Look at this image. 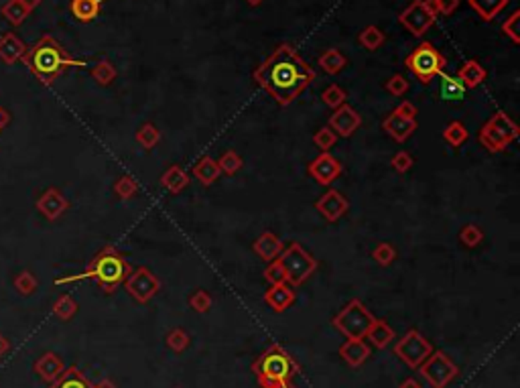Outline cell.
Segmentation results:
<instances>
[{
	"label": "cell",
	"mask_w": 520,
	"mask_h": 388,
	"mask_svg": "<svg viewBox=\"0 0 520 388\" xmlns=\"http://www.w3.org/2000/svg\"><path fill=\"white\" fill-rule=\"evenodd\" d=\"M405 65L413 71L423 84H431V80L435 75L443 73L445 65H448V59L439 54V49H435L433 43L423 41L421 45H417L413 51L407 55Z\"/></svg>",
	"instance_id": "cell-7"
},
{
	"label": "cell",
	"mask_w": 520,
	"mask_h": 388,
	"mask_svg": "<svg viewBox=\"0 0 520 388\" xmlns=\"http://www.w3.org/2000/svg\"><path fill=\"white\" fill-rule=\"evenodd\" d=\"M467 128L466 124L459 123V120H453V123H449L445 128H443V139L445 142H449L451 146H459V144H464L467 141Z\"/></svg>",
	"instance_id": "cell-37"
},
{
	"label": "cell",
	"mask_w": 520,
	"mask_h": 388,
	"mask_svg": "<svg viewBox=\"0 0 520 388\" xmlns=\"http://www.w3.org/2000/svg\"><path fill=\"white\" fill-rule=\"evenodd\" d=\"M395 110L398 114L407 116V118H414V116H417V108H414L413 102H400Z\"/></svg>",
	"instance_id": "cell-52"
},
{
	"label": "cell",
	"mask_w": 520,
	"mask_h": 388,
	"mask_svg": "<svg viewBox=\"0 0 520 388\" xmlns=\"http://www.w3.org/2000/svg\"><path fill=\"white\" fill-rule=\"evenodd\" d=\"M345 98H348V94H345V89L340 88L338 84H331V86H327V88L323 89L322 94V102L325 106L329 108H340L341 104H345Z\"/></svg>",
	"instance_id": "cell-40"
},
{
	"label": "cell",
	"mask_w": 520,
	"mask_h": 388,
	"mask_svg": "<svg viewBox=\"0 0 520 388\" xmlns=\"http://www.w3.org/2000/svg\"><path fill=\"white\" fill-rule=\"evenodd\" d=\"M486 70L480 65V61H476V59H469L466 61L459 71H457V77H459V82L466 86L467 89H476L478 86H482L486 82Z\"/></svg>",
	"instance_id": "cell-23"
},
{
	"label": "cell",
	"mask_w": 520,
	"mask_h": 388,
	"mask_svg": "<svg viewBox=\"0 0 520 388\" xmlns=\"http://www.w3.org/2000/svg\"><path fill=\"white\" fill-rule=\"evenodd\" d=\"M49 388H94V384H91L90 380H88V376L80 370V368L70 366V368H65V370L59 374V378L53 380L49 384Z\"/></svg>",
	"instance_id": "cell-25"
},
{
	"label": "cell",
	"mask_w": 520,
	"mask_h": 388,
	"mask_svg": "<svg viewBox=\"0 0 520 388\" xmlns=\"http://www.w3.org/2000/svg\"><path fill=\"white\" fill-rule=\"evenodd\" d=\"M215 161H217L220 171L226 173V175H236L242 169V165H244V161H242V157L236 151H226L220 159Z\"/></svg>",
	"instance_id": "cell-39"
},
{
	"label": "cell",
	"mask_w": 520,
	"mask_h": 388,
	"mask_svg": "<svg viewBox=\"0 0 520 388\" xmlns=\"http://www.w3.org/2000/svg\"><path fill=\"white\" fill-rule=\"evenodd\" d=\"M252 248H254V252L262 258V261H267V263H270V261H277L279 256H281V252H283V242L272 234V232H262L256 240H254V244H252Z\"/></svg>",
	"instance_id": "cell-21"
},
{
	"label": "cell",
	"mask_w": 520,
	"mask_h": 388,
	"mask_svg": "<svg viewBox=\"0 0 520 388\" xmlns=\"http://www.w3.org/2000/svg\"><path fill=\"white\" fill-rule=\"evenodd\" d=\"M317 63H319V68H322L327 75H338L343 71V68L348 65V59H345V55L341 54L340 49H327V51H323L319 55V59H317Z\"/></svg>",
	"instance_id": "cell-31"
},
{
	"label": "cell",
	"mask_w": 520,
	"mask_h": 388,
	"mask_svg": "<svg viewBox=\"0 0 520 388\" xmlns=\"http://www.w3.org/2000/svg\"><path fill=\"white\" fill-rule=\"evenodd\" d=\"M134 139H137V142H139L143 149H153V146H157V142L161 141V132H159V128H157L153 123H144L143 126L137 130Z\"/></svg>",
	"instance_id": "cell-35"
},
{
	"label": "cell",
	"mask_w": 520,
	"mask_h": 388,
	"mask_svg": "<svg viewBox=\"0 0 520 388\" xmlns=\"http://www.w3.org/2000/svg\"><path fill=\"white\" fill-rule=\"evenodd\" d=\"M265 279L270 284H279V282H287V275H285V268L281 265V261H270L269 266L265 268Z\"/></svg>",
	"instance_id": "cell-48"
},
{
	"label": "cell",
	"mask_w": 520,
	"mask_h": 388,
	"mask_svg": "<svg viewBox=\"0 0 520 388\" xmlns=\"http://www.w3.org/2000/svg\"><path fill=\"white\" fill-rule=\"evenodd\" d=\"M165 344H167V348H169V350H173L175 353H181L189 348L191 337H189V334H187L183 327H175V330H171V332L167 334V337H165Z\"/></svg>",
	"instance_id": "cell-36"
},
{
	"label": "cell",
	"mask_w": 520,
	"mask_h": 388,
	"mask_svg": "<svg viewBox=\"0 0 520 388\" xmlns=\"http://www.w3.org/2000/svg\"><path fill=\"white\" fill-rule=\"evenodd\" d=\"M437 4H439V15H453L457 8H459V0H437Z\"/></svg>",
	"instance_id": "cell-51"
},
{
	"label": "cell",
	"mask_w": 520,
	"mask_h": 388,
	"mask_svg": "<svg viewBox=\"0 0 520 388\" xmlns=\"http://www.w3.org/2000/svg\"><path fill=\"white\" fill-rule=\"evenodd\" d=\"M53 313L55 318L63 319V321H70V319L77 313V303L72 295H61L59 299L53 303Z\"/></svg>",
	"instance_id": "cell-38"
},
{
	"label": "cell",
	"mask_w": 520,
	"mask_h": 388,
	"mask_svg": "<svg viewBox=\"0 0 520 388\" xmlns=\"http://www.w3.org/2000/svg\"><path fill=\"white\" fill-rule=\"evenodd\" d=\"M20 2H23V4H25V6H27L29 11H35L37 6H39V4H41L43 0H20Z\"/></svg>",
	"instance_id": "cell-58"
},
{
	"label": "cell",
	"mask_w": 520,
	"mask_h": 388,
	"mask_svg": "<svg viewBox=\"0 0 520 388\" xmlns=\"http://www.w3.org/2000/svg\"><path fill=\"white\" fill-rule=\"evenodd\" d=\"M8 123H11V112L6 108L0 106V132L8 126Z\"/></svg>",
	"instance_id": "cell-54"
},
{
	"label": "cell",
	"mask_w": 520,
	"mask_h": 388,
	"mask_svg": "<svg viewBox=\"0 0 520 388\" xmlns=\"http://www.w3.org/2000/svg\"><path fill=\"white\" fill-rule=\"evenodd\" d=\"M520 128L508 114L496 112L488 123L480 128L478 141L482 142L490 153H502L504 149L510 146V142L519 139Z\"/></svg>",
	"instance_id": "cell-5"
},
{
	"label": "cell",
	"mask_w": 520,
	"mask_h": 388,
	"mask_svg": "<svg viewBox=\"0 0 520 388\" xmlns=\"http://www.w3.org/2000/svg\"><path fill=\"white\" fill-rule=\"evenodd\" d=\"M423 4H425V8H427V13H429L431 17H439V4H437V0H423Z\"/></svg>",
	"instance_id": "cell-53"
},
{
	"label": "cell",
	"mask_w": 520,
	"mask_h": 388,
	"mask_svg": "<svg viewBox=\"0 0 520 388\" xmlns=\"http://www.w3.org/2000/svg\"><path fill=\"white\" fill-rule=\"evenodd\" d=\"M368 342H372V346L378 348V350H384V348H388L391 346V342L395 339V330L388 325V321H384V319H376L374 321V325L370 327V332H368Z\"/></svg>",
	"instance_id": "cell-28"
},
{
	"label": "cell",
	"mask_w": 520,
	"mask_h": 388,
	"mask_svg": "<svg viewBox=\"0 0 520 388\" xmlns=\"http://www.w3.org/2000/svg\"><path fill=\"white\" fill-rule=\"evenodd\" d=\"M281 265L285 268L287 275V284L291 287H299L317 270V261L313 254H309L305 248L299 242H293L287 248H283L281 256H279Z\"/></svg>",
	"instance_id": "cell-8"
},
{
	"label": "cell",
	"mask_w": 520,
	"mask_h": 388,
	"mask_svg": "<svg viewBox=\"0 0 520 388\" xmlns=\"http://www.w3.org/2000/svg\"><path fill=\"white\" fill-rule=\"evenodd\" d=\"M11 352V339L0 334V358Z\"/></svg>",
	"instance_id": "cell-55"
},
{
	"label": "cell",
	"mask_w": 520,
	"mask_h": 388,
	"mask_svg": "<svg viewBox=\"0 0 520 388\" xmlns=\"http://www.w3.org/2000/svg\"><path fill=\"white\" fill-rule=\"evenodd\" d=\"M189 307H191L194 311H198V313H208L210 307H212V297H210V293L203 291V289H198V291L189 297Z\"/></svg>",
	"instance_id": "cell-46"
},
{
	"label": "cell",
	"mask_w": 520,
	"mask_h": 388,
	"mask_svg": "<svg viewBox=\"0 0 520 388\" xmlns=\"http://www.w3.org/2000/svg\"><path fill=\"white\" fill-rule=\"evenodd\" d=\"M398 23L411 33L413 37H423L435 23V17H431L423 4V0H414L411 2L400 15H398Z\"/></svg>",
	"instance_id": "cell-12"
},
{
	"label": "cell",
	"mask_w": 520,
	"mask_h": 388,
	"mask_svg": "<svg viewBox=\"0 0 520 388\" xmlns=\"http://www.w3.org/2000/svg\"><path fill=\"white\" fill-rule=\"evenodd\" d=\"M382 128L396 142H407L414 134V130H417V120L414 118H407V116H402L396 110H393L382 120Z\"/></svg>",
	"instance_id": "cell-17"
},
{
	"label": "cell",
	"mask_w": 520,
	"mask_h": 388,
	"mask_svg": "<svg viewBox=\"0 0 520 388\" xmlns=\"http://www.w3.org/2000/svg\"><path fill=\"white\" fill-rule=\"evenodd\" d=\"M398 388H423V387H421L414 378H407V380H405V382H402Z\"/></svg>",
	"instance_id": "cell-57"
},
{
	"label": "cell",
	"mask_w": 520,
	"mask_h": 388,
	"mask_svg": "<svg viewBox=\"0 0 520 388\" xmlns=\"http://www.w3.org/2000/svg\"><path fill=\"white\" fill-rule=\"evenodd\" d=\"M467 4L478 13V17L490 23L508 6V0H467Z\"/></svg>",
	"instance_id": "cell-30"
},
{
	"label": "cell",
	"mask_w": 520,
	"mask_h": 388,
	"mask_svg": "<svg viewBox=\"0 0 520 388\" xmlns=\"http://www.w3.org/2000/svg\"><path fill=\"white\" fill-rule=\"evenodd\" d=\"M128 275H130V265H128V261H126L125 256L114 246H104L91 258L90 265L86 266L84 273L73 275V277L57 279L55 284H65V282L77 281H96L102 287L104 293L112 295L126 281Z\"/></svg>",
	"instance_id": "cell-3"
},
{
	"label": "cell",
	"mask_w": 520,
	"mask_h": 388,
	"mask_svg": "<svg viewBox=\"0 0 520 388\" xmlns=\"http://www.w3.org/2000/svg\"><path fill=\"white\" fill-rule=\"evenodd\" d=\"M384 41H386V35L382 33V29H378L374 25H368L366 29H362V33L358 35V43L368 51L380 49L384 45Z\"/></svg>",
	"instance_id": "cell-32"
},
{
	"label": "cell",
	"mask_w": 520,
	"mask_h": 388,
	"mask_svg": "<svg viewBox=\"0 0 520 388\" xmlns=\"http://www.w3.org/2000/svg\"><path fill=\"white\" fill-rule=\"evenodd\" d=\"M252 77L279 106H288L309 84L315 82V70L297 54L293 45L281 43L254 70Z\"/></svg>",
	"instance_id": "cell-1"
},
{
	"label": "cell",
	"mask_w": 520,
	"mask_h": 388,
	"mask_svg": "<svg viewBox=\"0 0 520 388\" xmlns=\"http://www.w3.org/2000/svg\"><path fill=\"white\" fill-rule=\"evenodd\" d=\"M15 289L20 295H33L37 289V279L31 270H23L15 277Z\"/></svg>",
	"instance_id": "cell-45"
},
{
	"label": "cell",
	"mask_w": 520,
	"mask_h": 388,
	"mask_svg": "<svg viewBox=\"0 0 520 388\" xmlns=\"http://www.w3.org/2000/svg\"><path fill=\"white\" fill-rule=\"evenodd\" d=\"M125 287L126 293H128L132 299L137 301V303H141V305H144V303H148V301L153 299V297L161 291V281H159V277H157L151 268L139 266V268L130 270V275L126 277Z\"/></svg>",
	"instance_id": "cell-10"
},
{
	"label": "cell",
	"mask_w": 520,
	"mask_h": 388,
	"mask_svg": "<svg viewBox=\"0 0 520 388\" xmlns=\"http://www.w3.org/2000/svg\"><path fill=\"white\" fill-rule=\"evenodd\" d=\"M315 210L322 213L327 222H338L341 220L345 212L350 210V201L348 197L338 192V189H329L315 201Z\"/></svg>",
	"instance_id": "cell-16"
},
{
	"label": "cell",
	"mask_w": 520,
	"mask_h": 388,
	"mask_svg": "<svg viewBox=\"0 0 520 388\" xmlns=\"http://www.w3.org/2000/svg\"><path fill=\"white\" fill-rule=\"evenodd\" d=\"M372 258H374L380 266H391L396 261L395 246L388 244V242H380V244L372 250Z\"/></svg>",
	"instance_id": "cell-44"
},
{
	"label": "cell",
	"mask_w": 520,
	"mask_h": 388,
	"mask_svg": "<svg viewBox=\"0 0 520 388\" xmlns=\"http://www.w3.org/2000/svg\"><path fill=\"white\" fill-rule=\"evenodd\" d=\"M374 321L376 318L370 313V309L362 301L352 299L336 318L331 319V325L345 337L364 339L370 332V327L374 325Z\"/></svg>",
	"instance_id": "cell-6"
},
{
	"label": "cell",
	"mask_w": 520,
	"mask_h": 388,
	"mask_svg": "<svg viewBox=\"0 0 520 388\" xmlns=\"http://www.w3.org/2000/svg\"><path fill=\"white\" fill-rule=\"evenodd\" d=\"M94 388H116V384H114L110 378H102V380H98V382L94 384Z\"/></svg>",
	"instance_id": "cell-56"
},
{
	"label": "cell",
	"mask_w": 520,
	"mask_h": 388,
	"mask_svg": "<svg viewBox=\"0 0 520 388\" xmlns=\"http://www.w3.org/2000/svg\"><path fill=\"white\" fill-rule=\"evenodd\" d=\"M395 353L409 368H419L433 353V346L425 335L419 334L417 330H411L400 337V342H396Z\"/></svg>",
	"instance_id": "cell-9"
},
{
	"label": "cell",
	"mask_w": 520,
	"mask_h": 388,
	"mask_svg": "<svg viewBox=\"0 0 520 388\" xmlns=\"http://www.w3.org/2000/svg\"><path fill=\"white\" fill-rule=\"evenodd\" d=\"M384 88H386V92H391L393 96L400 98V96H405V94L409 92V82H407V77H402L400 73H395V75L384 84Z\"/></svg>",
	"instance_id": "cell-49"
},
{
	"label": "cell",
	"mask_w": 520,
	"mask_h": 388,
	"mask_svg": "<svg viewBox=\"0 0 520 388\" xmlns=\"http://www.w3.org/2000/svg\"><path fill=\"white\" fill-rule=\"evenodd\" d=\"M421 374L429 380V384L433 388H445L459 374V368L451 362L445 352H433L419 366Z\"/></svg>",
	"instance_id": "cell-11"
},
{
	"label": "cell",
	"mask_w": 520,
	"mask_h": 388,
	"mask_svg": "<svg viewBox=\"0 0 520 388\" xmlns=\"http://www.w3.org/2000/svg\"><path fill=\"white\" fill-rule=\"evenodd\" d=\"M270 388H297V387L288 380V382H279V384H274V387H270Z\"/></svg>",
	"instance_id": "cell-59"
},
{
	"label": "cell",
	"mask_w": 520,
	"mask_h": 388,
	"mask_svg": "<svg viewBox=\"0 0 520 388\" xmlns=\"http://www.w3.org/2000/svg\"><path fill=\"white\" fill-rule=\"evenodd\" d=\"M187 185H189V175L185 173V169H181L179 165H171L161 175V187H165L169 194H181Z\"/></svg>",
	"instance_id": "cell-24"
},
{
	"label": "cell",
	"mask_w": 520,
	"mask_h": 388,
	"mask_svg": "<svg viewBox=\"0 0 520 388\" xmlns=\"http://www.w3.org/2000/svg\"><path fill=\"white\" fill-rule=\"evenodd\" d=\"M413 157L407 153V151H398L393 161H391V165H393V169H395L396 173H407V171H411L413 169Z\"/></svg>",
	"instance_id": "cell-50"
},
{
	"label": "cell",
	"mask_w": 520,
	"mask_h": 388,
	"mask_svg": "<svg viewBox=\"0 0 520 388\" xmlns=\"http://www.w3.org/2000/svg\"><path fill=\"white\" fill-rule=\"evenodd\" d=\"M37 210L43 213L49 222H55L70 210V199L63 195L61 189L49 187L37 199Z\"/></svg>",
	"instance_id": "cell-15"
},
{
	"label": "cell",
	"mask_w": 520,
	"mask_h": 388,
	"mask_svg": "<svg viewBox=\"0 0 520 388\" xmlns=\"http://www.w3.org/2000/svg\"><path fill=\"white\" fill-rule=\"evenodd\" d=\"M338 137L341 139H350L360 126H362V116L348 104H341L340 108L334 110V114L329 116V124H327Z\"/></svg>",
	"instance_id": "cell-13"
},
{
	"label": "cell",
	"mask_w": 520,
	"mask_h": 388,
	"mask_svg": "<svg viewBox=\"0 0 520 388\" xmlns=\"http://www.w3.org/2000/svg\"><path fill=\"white\" fill-rule=\"evenodd\" d=\"M194 175H196V179L201 185H214L215 181L220 179V175H222V171L217 167V161L212 159L210 155H203L194 165Z\"/></svg>",
	"instance_id": "cell-27"
},
{
	"label": "cell",
	"mask_w": 520,
	"mask_h": 388,
	"mask_svg": "<svg viewBox=\"0 0 520 388\" xmlns=\"http://www.w3.org/2000/svg\"><path fill=\"white\" fill-rule=\"evenodd\" d=\"M252 372H254V376H256L260 387L270 388L279 384V382L293 380L301 372V368L295 362V358L283 346L272 344L254 360Z\"/></svg>",
	"instance_id": "cell-4"
},
{
	"label": "cell",
	"mask_w": 520,
	"mask_h": 388,
	"mask_svg": "<svg viewBox=\"0 0 520 388\" xmlns=\"http://www.w3.org/2000/svg\"><path fill=\"white\" fill-rule=\"evenodd\" d=\"M439 77H441V84H439V92H437V94H439L443 100H448V102H459V100H464L467 88L459 82L457 75L441 73Z\"/></svg>",
	"instance_id": "cell-26"
},
{
	"label": "cell",
	"mask_w": 520,
	"mask_h": 388,
	"mask_svg": "<svg viewBox=\"0 0 520 388\" xmlns=\"http://www.w3.org/2000/svg\"><path fill=\"white\" fill-rule=\"evenodd\" d=\"M139 183L132 179L130 175H122L116 179V183H114V194L118 195L120 199H130V197H134V195L139 194Z\"/></svg>",
	"instance_id": "cell-41"
},
{
	"label": "cell",
	"mask_w": 520,
	"mask_h": 388,
	"mask_svg": "<svg viewBox=\"0 0 520 388\" xmlns=\"http://www.w3.org/2000/svg\"><path fill=\"white\" fill-rule=\"evenodd\" d=\"M313 142H315V146H317L322 153H329V149L338 142V134H336L329 126H323V128H319V130L313 134Z\"/></svg>",
	"instance_id": "cell-43"
},
{
	"label": "cell",
	"mask_w": 520,
	"mask_h": 388,
	"mask_svg": "<svg viewBox=\"0 0 520 388\" xmlns=\"http://www.w3.org/2000/svg\"><path fill=\"white\" fill-rule=\"evenodd\" d=\"M70 11L80 23H91L102 11V0H72Z\"/></svg>",
	"instance_id": "cell-29"
},
{
	"label": "cell",
	"mask_w": 520,
	"mask_h": 388,
	"mask_svg": "<svg viewBox=\"0 0 520 388\" xmlns=\"http://www.w3.org/2000/svg\"><path fill=\"white\" fill-rule=\"evenodd\" d=\"M23 61L37 80L45 86H51L55 80L63 75L70 68L86 65V61L73 59L72 55L68 54V49L51 35L41 37L33 47H29Z\"/></svg>",
	"instance_id": "cell-2"
},
{
	"label": "cell",
	"mask_w": 520,
	"mask_h": 388,
	"mask_svg": "<svg viewBox=\"0 0 520 388\" xmlns=\"http://www.w3.org/2000/svg\"><path fill=\"white\" fill-rule=\"evenodd\" d=\"M262 299H265V303L269 305L272 311L283 313V311H287L288 307L295 303V291H293V287L287 284V282L270 284Z\"/></svg>",
	"instance_id": "cell-18"
},
{
	"label": "cell",
	"mask_w": 520,
	"mask_h": 388,
	"mask_svg": "<svg viewBox=\"0 0 520 388\" xmlns=\"http://www.w3.org/2000/svg\"><path fill=\"white\" fill-rule=\"evenodd\" d=\"M519 20H520V11H514V13H512V15H510V17L506 18V20L502 23V33L508 37L514 45H520Z\"/></svg>",
	"instance_id": "cell-47"
},
{
	"label": "cell",
	"mask_w": 520,
	"mask_h": 388,
	"mask_svg": "<svg viewBox=\"0 0 520 388\" xmlns=\"http://www.w3.org/2000/svg\"><path fill=\"white\" fill-rule=\"evenodd\" d=\"M341 360L352 366V368H360L368 358H370V346L364 339H356V337H348L340 346Z\"/></svg>",
	"instance_id": "cell-19"
},
{
	"label": "cell",
	"mask_w": 520,
	"mask_h": 388,
	"mask_svg": "<svg viewBox=\"0 0 520 388\" xmlns=\"http://www.w3.org/2000/svg\"><path fill=\"white\" fill-rule=\"evenodd\" d=\"M2 17L6 18L11 25H15V27H18V25H23L25 23V18L29 17L31 15V11L20 2V0H8L4 6H2Z\"/></svg>",
	"instance_id": "cell-33"
},
{
	"label": "cell",
	"mask_w": 520,
	"mask_h": 388,
	"mask_svg": "<svg viewBox=\"0 0 520 388\" xmlns=\"http://www.w3.org/2000/svg\"><path fill=\"white\" fill-rule=\"evenodd\" d=\"M27 45L18 39L15 33H6L0 37V59L4 63H15V61H23V57L27 54Z\"/></svg>",
	"instance_id": "cell-22"
},
{
	"label": "cell",
	"mask_w": 520,
	"mask_h": 388,
	"mask_svg": "<svg viewBox=\"0 0 520 388\" xmlns=\"http://www.w3.org/2000/svg\"><path fill=\"white\" fill-rule=\"evenodd\" d=\"M244 2H248L251 6H260V4H262L265 0H244Z\"/></svg>",
	"instance_id": "cell-60"
},
{
	"label": "cell",
	"mask_w": 520,
	"mask_h": 388,
	"mask_svg": "<svg viewBox=\"0 0 520 388\" xmlns=\"http://www.w3.org/2000/svg\"><path fill=\"white\" fill-rule=\"evenodd\" d=\"M459 240H462V244L467 248H476L482 240H484V232L482 228L478 226V224H467L462 228L459 232Z\"/></svg>",
	"instance_id": "cell-42"
},
{
	"label": "cell",
	"mask_w": 520,
	"mask_h": 388,
	"mask_svg": "<svg viewBox=\"0 0 520 388\" xmlns=\"http://www.w3.org/2000/svg\"><path fill=\"white\" fill-rule=\"evenodd\" d=\"M91 77L100 84V86H110L116 80V68L108 61V59H100L94 68L90 70Z\"/></svg>",
	"instance_id": "cell-34"
},
{
	"label": "cell",
	"mask_w": 520,
	"mask_h": 388,
	"mask_svg": "<svg viewBox=\"0 0 520 388\" xmlns=\"http://www.w3.org/2000/svg\"><path fill=\"white\" fill-rule=\"evenodd\" d=\"M307 171L319 185H331L341 175V163L334 155L322 153L319 157H315L309 163Z\"/></svg>",
	"instance_id": "cell-14"
},
{
	"label": "cell",
	"mask_w": 520,
	"mask_h": 388,
	"mask_svg": "<svg viewBox=\"0 0 520 388\" xmlns=\"http://www.w3.org/2000/svg\"><path fill=\"white\" fill-rule=\"evenodd\" d=\"M33 370H35V374L41 380H45L47 384H51L53 380L59 378V374L65 370V364H63V360L55 352H45L41 358H37Z\"/></svg>",
	"instance_id": "cell-20"
}]
</instances>
